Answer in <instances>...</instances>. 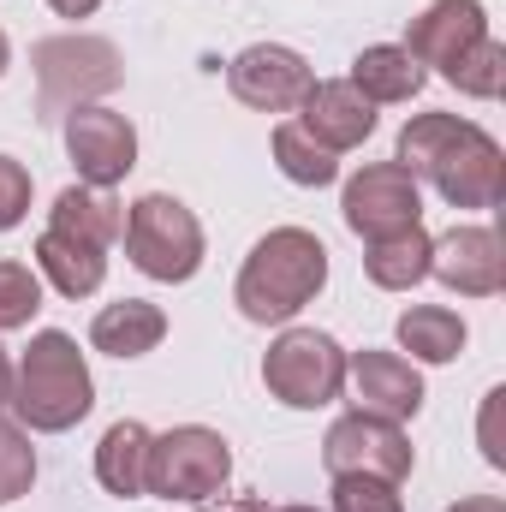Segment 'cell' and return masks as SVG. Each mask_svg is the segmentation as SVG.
I'll list each match as a JSON object with an SVG mask.
<instances>
[{"instance_id":"1","label":"cell","mask_w":506,"mask_h":512,"mask_svg":"<svg viewBox=\"0 0 506 512\" xmlns=\"http://www.w3.org/2000/svg\"><path fill=\"white\" fill-rule=\"evenodd\" d=\"M399 167L429 179L453 209H495L506 197V155L477 120L417 114L399 126Z\"/></svg>"},{"instance_id":"2","label":"cell","mask_w":506,"mask_h":512,"mask_svg":"<svg viewBox=\"0 0 506 512\" xmlns=\"http://www.w3.org/2000/svg\"><path fill=\"white\" fill-rule=\"evenodd\" d=\"M322 286H328V245L304 227H274L245 256L233 304L245 310V322L268 328V322H292Z\"/></svg>"},{"instance_id":"3","label":"cell","mask_w":506,"mask_h":512,"mask_svg":"<svg viewBox=\"0 0 506 512\" xmlns=\"http://www.w3.org/2000/svg\"><path fill=\"white\" fill-rule=\"evenodd\" d=\"M6 405H12L18 423L36 429V435H60V429H72V423H84L90 405H96V382H90V364H84L78 340L60 334V328H42V334L24 346V358L12 364V393H6Z\"/></svg>"},{"instance_id":"4","label":"cell","mask_w":506,"mask_h":512,"mask_svg":"<svg viewBox=\"0 0 506 512\" xmlns=\"http://www.w3.org/2000/svg\"><path fill=\"white\" fill-rule=\"evenodd\" d=\"M30 72H36V120L54 126L72 108H90L96 96L126 84V60L108 36H42L30 48Z\"/></svg>"},{"instance_id":"5","label":"cell","mask_w":506,"mask_h":512,"mask_svg":"<svg viewBox=\"0 0 506 512\" xmlns=\"http://www.w3.org/2000/svg\"><path fill=\"white\" fill-rule=\"evenodd\" d=\"M120 239H126L131 268L149 274V280H161V286H179V280H191L203 268V227L167 191H149V197L131 203Z\"/></svg>"},{"instance_id":"6","label":"cell","mask_w":506,"mask_h":512,"mask_svg":"<svg viewBox=\"0 0 506 512\" xmlns=\"http://www.w3.org/2000/svg\"><path fill=\"white\" fill-rule=\"evenodd\" d=\"M262 387L280 405H292V411L334 405L340 387H346V352H340V340L322 334V328H286L268 346V358H262Z\"/></svg>"},{"instance_id":"7","label":"cell","mask_w":506,"mask_h":512,"mask_svg":"<svg viewBox=\"0 0 506 512\" xmlns=\"http://www.w3.org/2000/svg\"><path fill=\"white\" fill-rule=\"evenodd\" d=\"M227 477H233V453L203 423H179L149 441V495L161 501H215Z\"/></svg>"},{"instance_id":"8","label":"cell","mask_w":506,"mask_h":512,"mask_svg":"<svg viewBox=\"0 0 506 512\" xmlns=\"http://www.w3.org/2000/svg\"><path fill=\"white\" fill-rule=\"evenodd\" d=\"M322 465H328V477H381V483H405L411 465H417V453H411V441H405L399 423L370 417V411H346V417H334L328 435H322Z\"/></svg>"},{"instance_id":"9","label":"cell","mask_w":506,"mask_h":512,"mask_svg":"<svg viewBox=\"0 0 506 512\" xmlns=\"http://www.w3.org/2000/svg\"><path fill=\"white\" fill-rule=\"evenodd\" d=\"M340 209H346V227L358 239H370V245L405 233V227H423V191L399 161H376V167L352 173Z\"/></svg>"},{"instance_id":"10","label":"cell","mask_w":506,"mask_h":512,"mask_svg":"<svg viewBox=\"0 0 506 512\" xmlns=\"http://www.w3.org/2000/svg\"><path fill=\"white\" fill-rule=\"evenodd\" d=\"M310 84H316L310 60L298 48H280V42H251L227 66L233 102H245L256 114H298V102L310 96Z\"/></svg>"},{"instance_id":"11","label":"cell","mask_w":506,"mask_h":512,"mask_svg":"<svg viewBox=\"0 0 506 512\" xmlns=\"http://www.w3.org/2000/svg\"><path fill=\"white\" fill-rule=\"evenodd\" d=\"M66 155L78 167V185L114 191L137 167V126L114 108H72L66 114Z\"/></svg>"},{"instance_id":"12","label":"cell","mask_w":506,"mask_h":512,"mask_svg":"<svg viewBox=\"0 0 506 512\" xmlns=\"http://www.w3.org/2000/svg\"><path fill=\"white\" fill-rule=\"evenodd\" d=\"M429 274L459 298H495L506 286V256L495 227H453L429 239Z\"/></svg>"},{"instance_id":"13","label":"cell","mask_w":506,"mask_h":512,"mask_svg":"<svg viewBox=\"0 0 506 512\" xmlns=\"http://www.w3.org/2000/svg\"><path fill=\"white\" fill-rule=\"evenodd\" d=\"M346 382H352V399L358 411L370 417H387V423H405L423 411V376L411 370V358L399 352H352L346 358Z\"/></svg>"},{"instance_id":"14","label":"cell","mask_w":506,"mask_h":512,"mask_svg":"<svg viewBox=\"0 0 506 512\" xmlns=\"http://www.w3.org/2000/svg\"><path fill=\"white\" fill-rule=\"evenodd\" d=\"M489 36V12H483V0H435V6H423L417 18H411V30H405V54L417 60V66H453L471 42H483Z\"/></svg>"},{"instance_id":"15","label":"cell","mask_w":506,"mask_h":512,"mask_svg":"<svg viewBox=\"0 0 506 512\" xmlns=\"http://www.w3.org/2000/svg\"><path fill=\"white\" fill-rule=\"evenodd\" d=\"M298 126L310 131L328 155H346V149H358V143L376 131V108H370L346 78H316L310 96L298 102Z\"/></svg>"},{"instance_id":"16","label":"cell","mask_w":506,"mask_h":512,"mask_svg":"<svg viewBox=\"0 0 506 512\" xmlns=\"http://www.w3.org/2000/svg\"><path fill=\"white\" fill-rule=\"evenodd\" d=\"M167 340V310L149 304V298H120V304H102L96 322H90V346L108 352V358H149L155 346Z\"/></svg>"},{"instance_id":"17","label":"cell","mask_w":506,"mask_h":512,"mask_svg":"<svg viewBox=\"0 0 506 512\" xmlns=\"http://www.w3.org/2000/svg\"><path fill=\"white\" fill-rule=\"evenodd\" d=\"M120 227H126L120 197H114V191H96V185H66V191L54 197V209H48V233L78 239V245H90V251H108V245L120 239Z\"/></svg>"},{"instance_id":"18","label":"cell","mask_w":506,"mask_h":512,"mask_svg":"<svg viewBox=\"0 0 506 512\" xmlns=\"http://www.w3.org/2000/svg\"><path fill=\"white\" fill-rule=\"evenodd\" d=\"M149 429L137 423V417H120L108 435H102V447H96V483L108 489V495H120V501H137V495H149Z\"/></svg>"},{"instance_id":"19","label":"cell","mask_w":506,"mask_h":512,"mask_svg":"<svg viewBox=\"0 0 506 512\" xmlns=\"http://www.w3.org/2000/svg\"><path fill=\"white\" fill-rule=\"evenodd\" d=\"M423 66L405 54V48H393V42H381V48H364L358 60H352V90L370 102V108H381V102H411L417 90H423Z\"/></svg>"},{"instance_id":"20","label":"cell","mask_w":506,"mask_h":512,"mask_svg":"<svg viewBox=\"0 0 506 512\" xmlns=\"http://www.w3.org/2000/svg\"><path fill=\"white\" fill-rule=\"evenodd\" d=\"M36 274H42L60 298H90V292L108 280V251H90V245H78V239L42 233V239H36Z\"/></svg>"},{"instance_id":"21","label":"cell","mask_w":506,"mask_h":512,"mask_svg":"<svg viewBox=\"0 0 506 512\" xmlns=\"http://www.w3.org/2000/svg\"><path fill=\"white\" fill-rule=\"evenodd\" d=\"M393 334H399V352H411L417 364H453L465 352V322L459 310H441V304H411Z\"/></svg>"},{"instance_id":"22","label":"cell","mask_w":506,"mask_h":512,"mask_svg":"<svg viewBox=\"0 0 506 512\" xmlns=\"http://www.w3.org/2000/svg\"><path fill=\"white\" fill-rule=\"evenodd\" d=\"M364 274L376 280L381 292H411L417 280H429V233L405 227L393 239H376L370 256H364Z\"/></svg>"},{"instance_id":"23","label":"cell","mask_w":506,"mask_h":512,"mask_svg":"<svg viewBox=\"0 0 506 512\" xmlns=\"http://www.w3.org/2000/svg\"><path fill=\"white\" fill-rule=\"evenodd\" d=\"M274 161H280V173H286L292 185H310V191H322V185L340 179V155H328L298 120L274 126Z\"/></svg>"},{"instance_id":"24","label":"cell","mask_w":506,"mask_h":512,"mask_svg":"<svg viewBox=\"0 0 506 512\" xmlns=\"http://www.w3.org/2000/svg\"><path fill=\"white\" fill-rule=\"evenodd\" d=\"M459 96H471V102H495L506 90V48L495 42V36H483V42H471L447 72H441Z\"/></svg>"},{"instance_id":"25","label":"cell","mask_w":506,"mask_h":512,"mask_svg":"<svg viewBox=\"0 0 506 512\" xmlns=\"http://www.w3.org/2000/svg\"><path fill=\"white\" fill-rule=\"evenodd\" d=\"M36 310H42V274H36L30 262L0 256V334L30 328V322H36Z\"/></svg>"},{"instance_id":"26","label":"cell","mask_w":506,"mask_h":512,"mask_svg":"<svg viewBox=\"0 0 506 512\" xmlns=\"http://www.w3.org/2000/svg\"><path fill=\"white\" fill-rule=\"evenodd\" d=\"M36 483V447H30V429L0 417V507L24 501Z\"/></svg>"},{"instance_id":"27","label":"cell","mask_w":506,"mask_h":512,"mask_svg":"<svg viewBox=\"0 0 506 512\" xmlns=\"http://www.w3.org/2000/svg\"><path fill=\"white\" fill-rule=\"evenodd\" d=\"M334 512H405L399 483L381 477H334Z\"/></svg>"},{"instance_id":"28","label":"cell","mask_w":506,"mask_h":512,"mask_svg":"<svg viewBox=\"0 0 506 512\" xmlns=\"http://www.w3.org/2000/svg\"><path fill=\"white\" fill-rule=\"evenodd\" d=\"M30 215V167L0 155V233H12Z\"/></svg>"},{"instance_id":"29","label":"cell","mask_w":506,"mask_h":512,"mask_svg":"<svg viewBox=\"0 0 506 512\" xmlns=\"http://www.w3.org/2000/svg\"><path fill=\"white\" fill-rule=\"evenodd\" d=\"M447 512H506V501L501 495H465L459 507H447Z\"/></svg>"},{"instance_id":"30","label":"cell","mask_w":506,"mask_h":512,"mask_svg":"<svg viewBox=\"0 0 506 512\" xmlns=\"http://www.w3.org/2000/svg\"><path fill=\"white\" fill-rule=\"evenodd\" d=\"M48 6H54L60 18H90V12H96L102 0H48Z\"/></svg>"},{"instance_id":"31","label":"cell","mask_w":506,"mask_h":512,"mask_svg":"<svg viewBox=\"0 0 506 512\" xmlns=\"http://www.w3.org/2000/svg\"><path fill=\"white\" fill-rule=\"evenodd\" d=\"M6 393H12V358L0 352V405H6Z\"/></svg>"},{"instance_id":"32","label":"cell","mask_w":506,"mask_h":512,"mask_svg":"<svg viewBox=\"0 0 506 512\" xmlns=\"http://www.w3.org/2000/svg\"><path fill=\"white\" fill-rule=\"evenodd\" d=\"M6 66H12V42H6V30H0V78H6Z\"/></svg>"},{"instance_id":"33","label":"cell","mask_w":506,"mask_h":512,"mask_svg":"<svg viewBox=\"0 0 506 512\" xmlns=\"http://www.w3.org/2000/svg\"><path fill=\"white\" fill-rule=\"evenodd\" d=\"M280 512H316V507H280Z\"/></svg>"}]
</instances>
